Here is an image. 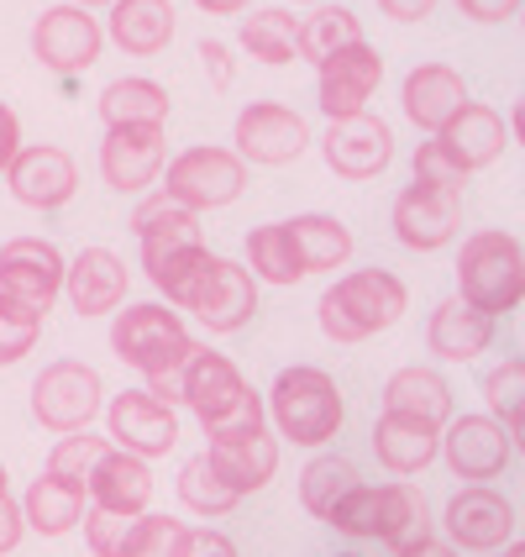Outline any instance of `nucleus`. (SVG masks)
Wrapping results in <instances>:
<instances>
[{
  "label": "nucleus",
  "mask_w": 525,
  "mask_h": 557,
  "mask_svg": "<svg viewBox=\"0 0 525 557\" xmlns=\"http://www.w3.org/2000/svg\"><path fill=\"white\" fill-rule=\"evenodd\" d=\"M179 405L200 416L205 436L248 432V426H268V410L252 395V384L237 373V363L216 352V347H189L185 369H179Z\"/></svg>",
  "instance_id": "1"
},
{
  "label": "nucleus",
  "mask_w": 525,
  "mask_h": 557,
  "mask_svg": "<svg viewBox=\"0 0 525 557\" xmlns=\"http://www.w3.org/2000/svg\"><path fill=\"white\" fill-rule=\"evenodd\" d=\"M315 315H321V332L332 342H341V347L368 342L404 315V284L389 269H358V274L337 278L321 295Z\"/></svg>",
  "instance_id": "2"
},
{
  "label": "nucleus",
  "mask_w": 525,
  "mask_h": 557,
  "mask_svg": "<svg viewBox=\"0 0 525 557\" xmlns=\"http://www.w3.org/2000/svg\"><path fill=\"white\" fill-rule=\"evenodd\" d=\"M263 410L274 416L278 436L295 442V447H326V442L341 432L337 379L321 373V369H310V363H289V369L278 373Z\"/></svg>",
  "instance_id": "3"
},
{
  "label": "nucleus",
  "mask_w": 525,
  "mask_h": 557,
  "mask_svg": "<svg viewBox=\"0 0 525 557\" xmlns=\"http://www.w3.org/2000/svg\"><path fill=\"white\" fill-rule=\"evenodd\" d=\"M458 295L484 315H504L525 300V252L510 232H478L458 252Z\"/></svg>",
  "instance_id": "4"
},
{
  "label": "nucleus",
  "mask_w": 525,
  "mask_h": 557,
  "mask_svg": "<svg viewBox=\"0 0 525 557\" xmlns=\"http://www.w3.org/2000/svg\"><path fill=\"white\" fill-rule=\"evenodd\" d=\"M111 347H116V358L132 363V369L142 373V379H163V373H179L189 358V326L174 315V306H126L116 315V326H111Z\"/></svg>",
  "instance_id": "5"
},
{
  "label": "nucleus",
  "mask_w": 525,
  "mask_h": 557,
  "mask_svg": "<svg viewBox=\"0 0 525 557\" xmlns=\"http://www.w3.org/2000/svg\"><path fill=\"white\" fill-rule=\"evenodd\" d=\"M248 189V163L226 148H189L163 169V195L185 211H221Z\"/></svg>",
  "instance_id": "6"
},
{
  "label": "nucleus",
  "mask_w": 525,
  "mask_h": 557,
  "mask_svg": "<svg viewBox=\"0 0 525 557\" xmlns=\"http://www.w3.org/2000/svg\"><path fill=\"white\" fill-rule=\"evenodd\" d=\"M63 289V258L42 237H11L0 248V306L16 315H48Z\"/></svg>",
  "instance_id": "7"
},
{
  "label": "nucleus",
  "mask_w": 525,
  "mask_h": 557,
  "mask_svg": "<svg viewBox=\"0 0 525 557\" xmlns=\"http://www.w3.org/2000/svg\"><path fill=\"white\" fill-rule=\"evenodd\" d=\"M95 410H100V373L90 363L63 358V363H48L37 373V384H32V421L37 426H48L59 436L85 432L95 421Z\"/></svg>",
  "instance_id": "8"
},
{
  "label": "nucleus",
  "mask_w": 525,
  "mask_h": 557,
  "mask_svg": "<svg viewBox=\"0 0 525 557\" xmlns=\"http://www.w3.org/2000/svg\"><path fill=\"white\" fill-rule=\"evenodd\" d=\"M100 42H105V27L95 22L85 5H48L42 16H37V27H32V53L42 69H53V74H79V69H90L100 59Z\"/></svg>",
  "instance_id": "9"
},
{
  "label": "nucleus",
  "mask_w": 525,
  "mask_h": 557,
  "mask_svg": "<svg viewBox=\"0 0 525 557\" xmlns=\"http://www.w3.org/2000/svg\"><path fill=\"white\" fill-rule=\"evenodd\" d=\"M105 421H111L116 447L132 453V458H148V463L179 442V416H174L168 400H158L153 389H122L105 405Z\"/></svg>",
  "instance_id": "10"
},
{
  "label": "nucleus",
  "mask_w": 525,
  "mask_h": 557,
  "mask_svg": "<svg viewBox=\"0 0 525 557\" xmlns=\"http://www.w3.org/2000/svg\"><path fill=\"white\" fill-rule=\"evenodd\" d=\"M510 453H515V442L504 432V421H495V416H458L447 426V436H441V458H447V468L463 484L499 479L504 463H510Z\"/></svg>",
  "instance_id": "11"
},
{
  "label": "nucleus",
  "mask_w": 525,
  "mask_h": 557,
  "mask_svg": "<svg viewBox=\"0 0 525 557\" xmlns=\"http://www.w3.org/2000/svg\"><path fill=\"white\" fill-rule=\"evenodd\" d=\"M163 126H105L100 143V180L116 195H137L163 174Z\"/></svg>",
  "instance_id": "12"
},
{
  "label": "nucleus",
  "mask_w": 525,
  "mask_h": 557,
  "mask_svg": "<svg viewBox=\"0 0 525 557\" xmlns=\"http://www.w3.org/2000/svg\"><path fill=\"white\" fill-rule=\"evenodd\" d=\"M305 143H310L305 122L289 106H278V100H252L248 111L237 116V153H242V163L284 169V163H295L305 153Z\"/></svg>",
  "instance_id": "13"
},
{
  "label": "nucleus",
  "mask_w": 525,
  "mask_h": 557,
  "mask_svg": "<svg viewBox=\"0 0 525 557\" xmlns=\"http://www.w3.org/2000/svg\"><path fill=\"white\" fill-rule=\"evenodd\" d=\"M5 185L11 195L32 206V211H59L74 200V189H79V169H74V158L53 148V143H37V148H22V153L11 158V169H5Z\"/></svg>",
  "instance_id": "14"
},
{
  "label": "nucleus",
  "mask_w": 525,
  "mask_h": 557,
  "mask_svg": "<svg viewBox=\"0 0 525 557\" xmlns=\"http://www.w3.org/2000/svg\"><path fill=\"white\" fill-rule=\"evenodd\" d=\"M389 158H395V132L373 111L341 116L326 132V169L341 174V180H373V174L389 169Z\"/></svg>",
  "instance_id": "15"
},
{
  "label": "nucleus",
  "mask_w": 525,
  "mask_h": 557,
  "mask_svg": "<svg viewBox=\"0 0 525 557\" xmlns=\"http://www.w3.org/2000/svg\"><path fill=\"white\" fill-rule=\"evenodd\" d=\"M458 195H447V189H432V185H410L400 189V200H395V237H400L404 248L415 252H436L447 248L452 237H458Z\"/></svg>",
  "instance_id": "16"
},
{
  "label": "nucleus",
  "mask_w": 525,
  "mask_h": 557,
  "mask_svg": "<svg viewBox=\"0 0 525 557\" xmlns=\"http://www.w3.org/2000/svg\"><path fill=\"white\" fill-rule=\"evenodd\" d=\"M447 531H452V547L467 553H499L515 531V510L510 499L484 490V484H467L447 499Z\"/></svg>",
  "instance_id": "17"
},
{
  "label": "nucleus",
  "mask_w": 525,
  "mask_h": 557,
  "mask_svg": "<svg viewBox=\"0 0 525 557\" xmlns=\"http://www.w3.org/2000/svg\"><path fill=\"white\" fill-rule=\"evenodd\" d=\"M378 79H384V59H378V48L368 42H352V48H341L337 59L321 63V111L341 122V116H358L363 106H368V95L378 90Z\"/></svg>",
  "instance_id": "18"
},
{
  "label": "nucleus",
  "mask_w": 525,
  "mask_h": 557,
  "mask_svg": "<svg viewBox=\"0 0 525 557\" xmlns=\"http://www.w3.org/2000/svg\"><path fill=\"white\" fill-rule=\"evenodd\" d=\"M189 310H195V321L211 326V332H242L252 315H258V278H252V269H242V263L216 258L211 284L200 289V300Z\"/></svg>",
  "instance_id": "19"
},
{
  "label": "nucleus",
  "mask_w": 525,
  "mask_h": 557,
  "mask_svg": "<svg viewBox=\"0 0 525 557\" xmlns=\"http://www.w3.org/2000/svg\"><path fill=\"white\" fill-rule=\"evenodd\" d=\"M132 232H137V248H142V269H158L163 258H174L179 248L205 243L200 216H195V211H185V206H174L168 195L142 200V206L132 211Z\"/></svg>",
  "instance_id": "20"
},
{
  "label": "nucleus",
  "mask_w": 525,
  "mask_h": 557,
  "mask_svg": "<svg viewBox=\"0 0 525 557\" xmlns=\"http://www.w3.org/2000/svg\"><path fill=\"white\" fill-rule=\"evenodd\" d=\"M211 463L221 468V479L237 490V495H252L274 479L278 468V447L268 426H248V432H226V436H211Z\"/></svg>",
  "instance_id": "21"
},
{
  "label": "nucleus",
  "mask_w": 525,
  "mask_h": 557,
  "mask_svg": "<svg viewBox=\"0 0 525 557\" xmlns=\"http://www.w3.org/2000/svg\"><path fill=\"white\" fill-rule=\"evenodd\" d=\"M126 263L111 248H85L74 269H63V289L79 315H111L126 300Z\"/></svg>",
  "instance_id": "22"
},
{
  "label": "nucleus",
  "mask_w": 525,
  "mask_h": 557,
  "mask_svg": "<svg viewBox=\"0 0 525 557\" xmlns=\"http://www.w3.org/2000/svg\"><path fill=\"white\" fill-rule=\"evenodd\" d=\"M504 137H510L504 116H499L495 106H478V100H467L463 111L436 132V143L458 158L467 174H473V169H489V163L504 153Z\"/></svg>",
  "instance_id": "23"
},
{
  "label": "nucleus",
  "mask_w": 525,
  "mask_h": 557,
  "mask_svg": "<svg viewBox=\"0 0 525 557\" xmlns=\"http://www.w3.org/2000/svg\"><path fill=\"white\" fill-rule=\"evenodd\" d=\"M489 342H495V315H484L478 306H467L463 295H452V300H441V306L432 310L426 347H432L436 358L467 363V358H478Z\"/></svg>",
  "instance_id": "24"
},
{
  "label": "nucleus",
  "mask_w": 525,
  "mask_h": 557,
  "mask_svg": "<svg viewBox=\"0 0 525 557\" xmlns=\"http://www.w3.org/2000/svg\"><path fill=\"white\" fill-rule=\"evenodd\" d=\"M467 106V85L458 69L447 63H421L410 79H404V116L426 132H441L458 111Z\"/></svg>",
  "instance_id": "25"
},
{
  "label": "nucleus",
  "mask_w": 525,
  "mask_h": 557,
  "mask_svg": "<svg viewBox=\"0 0 525 557\" xmlns=\"http://www.w3.org/2000/svg\"><path fill=\"white\" fill-rule=\"evenodd\" d=\"M90 499L100 510H116L126 521H137L142 510H148V499H153V473H148V458H132L122 447H111L100 468H95L90 479Z\"/></svg>",
  "instance_id": "26"
},
{
  "label": "nucleus",
  "mask_w": 525,
  "mask_h": 557,
  "mask_svg": "<svg viewBox=\"0 0 525 557\" xmlns=\"http://www.w3.org/2000/svg\"><path fill=\"white\" fill-rule=\"evenodd\" d=\"M373 447H378V463L384 468L421 473V468H432V458L441 453V426L415 421V416H400V410H384L378 426H373Z\"/></svg>",
  "instance_id": "27"
},
{
  "label": "nucleus",
  "mask_w": 525,
  "mask_h": 557,
  "mask_svg": "<svg viewBox=\"0 0 525 557\" xmlns=\"http://www.w3.org/2000/svg\"><path fill=\"white\" fill-rule=\"evenodd\" d=\"M111 37H116V48L132 53V59H153L163 53L168 42H174V5L168 0H116L111 5Z\"/></svg>",
  "instance_id": "28"
},
{
  "label": "nucleus",
  "mask_w": 525,
  "mask_h": 557,
  "mask_svg": "<svg viewBox=\"0 0 525 557\" xmlns=\"http://www.w3.org/2000/svg\"><path fill=\"white\" fill-rule=\"evenodd\" d=\"M384 410H400V416L441 426L452 416V389H447V379L436 369H400L384 384Z\"/></svg>",
  "instance_id": "29"
},
{
  "label": "nucleus",
  "mask_w": 525,
  "mask_h": 557,
  "mask_svg": "<svg viewBox=\"0 0 525 557\" xmlns=\"http://www.w3.org/2000/svg\"><path fill=\"white\" fill-rule=\"evenodd\" d=\"M85 490H74V484H59V479H32V490L22 495V516H27V527L37 536H63V531H74L85 521Z\"/></svg>",
  "instance_id": "30"
},
{
  "label": "nucleus",
  "mask_w": 525,
  "mask_h": 557,
  "mask_svg": "<svg viewBox=\"0 0 525 557\" xmlns=\"http://www.w3.org/2000/svg\"><path fill=\"white\" fill-rule=\"evenodd\" d=\"M100 116L105 126H163L168 122V90L153 79H116L100 90Z\"/></svg>",
  "instance_id": "31"
},
{
  "label": "nucleus",
  "mask_w": 525,
  "mask_h": 557,
  "mask_svg": "<svg viewBox=\"0 0 525 557\" xmlns=\"http://www.w3.org/2000/svg\"><path fill=\"white\" fill-rule=\"evenodd\" d=\"M289 237H295V252H300L305 274H326V269H341L352 258V237H347V226L337 216L305 211V216L289 221Z\"/></svg>",
  "instance_id": "32"
},
{
  "label": "nucleus",
  "mask_w": 525,
  "mask_h": 557,
  "mask_svg": "<svg viewBox=\"0 0 525 557\" xmlns=\"http://www.w3.org/2000/svg\"><path fill=\"white\" fill-rule=\"evenodd\" d=\"M211 269H216V252L205 243H195V248H179L174 258H163L158 269H148V278H153L158 295L174 310H189L200 300V289L211 284Z\"/></svg>",
  "instance_id": "33"
},
{
  "label": "nucleus",
  "mask_w": 525,
  "mask_h": 557,
  "mask_svg": "<svg viewBox=\"0 0 525 557\" xmlns=\"http://www.w3.org/2000/svg\"><path fill=\"white\" fill-rule=\"evenodd\" d=\"M242 53L268 63V69H284L289 59H300V22L284 5L252 11L248 22H242Z\"/></svg>",
  "instance_id": "34"
},
{
  "label": "nucleus",
  "mask_w": 525,
  "mask_h": 557,
  "mask_svg": "<svg viewBox=\"0 0 525 557\" xmlns=\"http://www.w3.org/2000/svg\"><path fill=\"white\" fill-rule=\"evenodd\" d=\"M358 484H363V479H358V468L347 463L341 453H321V458H310L305 473H300V505H305L315 521H326V516H332V510H337Z\"/></svg>",
  "instance_id": "35"
},
{
  "label": "nucleus",
  "mask_w": 525,
  "mask_h": 557,
  "mask_svg": "<svg viewBox=\"0 0 525 557\" xmlns=\"http://www.w3.org/2000/svg\"><path fill=\"white\" fill-rule=\"evenodd\" d=\"M248 269H252V278H268V284H300V278H305V263H300L295 237H289V221L252 226L248 232Z\"/></svg>",
  "instance_id": "36"
},
{
  "label": "nucleus",
  "mask_w": 525,
  "mask_h": 557,
  "mask_svg": "<svg viewBox=\"0 0 525 557\" xmlns=\"http://www.w3.org/2000/svg\"><path fill=\"white\" fill-rule=\"evenodd\" d=\"M373 536L389 542L395 553L415 547L426 536V505H421V495L404 490V484H378V531Z\"/></svg>",
  "instance_id": "37"
},
{
  "label": "nucleus",
  "mask_w": 525,
  "mask_h": 557,
  "mask_svg": "<svg viewBox=\"0 0 525 557\" xmlns=\"http://www.w3.org/2000/svg\"><path fill=\"white\" fill-rule=\"evenodd\" d=\"M352 42H363V32H358V16L347 5H315L305 22H300V53L315 69L326 59H337L341 48H352Z\"/></svg>",
  "instance_id": "38"
},
{
  "label": "nucleus",
  "mask_w": 525,
  "mask_h": 557,
  "mask_svg": "<svg viewBox=\"0 0 525 557\" xmlns=\"http://www.w3.org/2000/svg\"><path fill=\"white\" fill-rule=\"evenodd\" d=\"M179 499H185L195 516H226L237 510V490L221 479V468L211 463V453H195L185 468H179Z\"/></svg>",
  "instance_id": "39"
},
{
  "label": "nucleus",
  "mask_w": 525,
  "mask_h": 557,
  "mask_svg": "<svg viewBox=\"0 0 525 557\" xmlns=\"http://www.w3.org/2000/svg\"><path fill=\"white\" fill-rule=\"evenodd\" d=\"M111 453V442L95 432H68L59 436V447H53V458H48V479H59V484H74V490H85L90 495V479L100 458Z\"/></svg>",
  "instance_id": "40"
},
{
  "label": "nucleus",
  "mask_w": 525,
  "mask_h": 557,
  "mask_svg": "<svg viewBox=\"0 0 525 557\" xmlns=\"http://www.w3.org/2000/svg\"><path fill=\"white\" fill-rule=\"evenodd\" d=\"M189 542H195V531L179 516H148L142 510L126 531L122 557H189Z\"/></svg>",
  "instance_id": "41"
},
{
  "label": "nucleus",
  "mask_w": 525,
  "mask_h": 557,
  "mask_svg": "<svg viewBox=\"0 0 525 557\" xmlns=\"http://www.w3.org/2000/svg\"><path fill=\"white\" fill-rule=\"evenodd\" d=\"M415 185H432V189H447V195H463L467 169L432 137V143H421V148H415Z\"/></svg>",
  "instance_id": "42"
},
{
  "label": "nucleus",
  "mask_w": 525,
  "mask_h": 557,
  "mask_svg": "<svg viewBox=\"0 0 525 557\" xmlns=\"http://www.w3.org/2000/svg\"><path fill=\"white\" fill-rule=\"evenodd\" d=\"M326 527H337L341 536H373V531H378V484H358V490L326 516Z\"/></svg>",
  "instance_id": "43"
},
{
  "label": "nucleus",
  "mask_w": 525,
  "mask_h": 557,
  "mask_svg": "<svg viewBox=\"0 0 525 557\" xmlns=\"http://www.w3.org/2000/svg\"><path fill=\"white\" fill-rule=\"evenodd\" d=\"M484 400H489V416L495 421H510L525 405V363H499L484 384Z\"/></svg>",
  "instance_id": "44"
},
{
  "label": "nucleus",
  "mask_w": 525,
  "mask_h": 557,
  "mask_svg": "<svg viewBox=\"0 0 525 557\" xmlns=\"http://www.w3.org/2000/svg\"><path fill=\"white\" fill-rule=\"evenodd\" d=\"M42 337V321L37 315H16V310L0 306V369H11V363H22L32 347Z\"/></svg>",
  "instance_id": "45"
},
{
  "label": "nucleus",
  "mask_w": 525,
  "mask_h": 557,
  "mask_svg": "<svg viewBox=\"0 0 525 557\" xmlns=\"http://www.w3.org/2000/svg\"><path fill=\"white\" fill-rule=\"evenodd\" d=\"M126 531H132V521L126 516H116V510H85V542H90L95 557H122L126 547Z\"/></svg>",
  "instance_id": "46"
},
{
  "label": "nucleus",
  "mask_w": 525,
  "mask_h": 557,
  "mask_svg": "<svg viewBox=\"0 0 525 557\" xmlns=\"http://www.w3.org/2000/svg\"><path fill=\"white\" fill-rule=\"evenodd\" d=\"M200 63H205V74H211V85H216V90H232L237 59H232V48H226V42L205 37V42H200Z\"/></svg>",
  "instance_id": "47"
},
{
  "label": "nucleus",
  "mask_w": 525,
  "mask_h": 557,
  "mask_svg": "<svg viewBox=\"0 0 525 557\" xmlns=\"http://www.w3.org/2000/svg\"><path fill=\"white\" fill-rule=\"evenodd\" d=\"M27 536V516H22V499H11L0 490V557L11 553L16 542Z\"/></svg>",
  "instance_id": "48"
},
{
  "label": "nucleus",
  "mask_w": 525,
  "mask_h": 557,
  "mask_svg": "<svg viewBox=\"0 0 525 557\" xmlns=\"http://www.w3.org/2000/svg\"><path fill=\"white\" fill-rule=\"evenodd\" d=\"M458 11H463L467 22L495 27V22H510V16L521 11V0H458Z\"/></svg>",
  "instance_id": "49"
},
{
  "label": "nucleus",
  "mask_w": 525,
  "mask_h": 557,
  "mask_svg": "<svg viewBox=\"0 0 525 557\" xmlns=\"http://www.w3.org/2000/svg\"><path fill=\"white\" fill-rule=\"evenodd\" d=\"M22 153V126H16V111L0 100V174L11 169V158Z\"/></svg>",
  "instance_id": "50"
},
{
  "label": "nucleus",
  "mask_w": 525,
  "mask_h": 557,
  "mask_svg": "<svg viewBox=\"0 0 525 557\" xmlns=\"http://www.w3.org/2000/svg\"><path fill=\"white\" fill-rule=\"evenodd\" d=\"M378 11H384L389 22H426L436 11V0H378Z\"/></svg>",
  "instance_id": "51"
},
{
  "label": "nucleus",
  "mask_w": 525,
  "mask_h": 557,
  "mask_svg": "<svg viewBox=\"0 0 525 557\" xmlns=\"http://www.w3.org/2000/svg\"><path fill=\"white\" fill-rule=\"evenodd\" d=\"M189 557H237V547L221 536V531H195V542H189Z\"/></svg>",
  "instance_id": "52"
},
{
  "label": "nucleus",
  "mask_w": 525,
  "mask_h": 557,
  "mask_svg": "<svg viewBox=\"0 0 525 557\" xmlns=\"http://www.w3.org/2000/svg\"><path fill=\"white\" fill-rule=\"evenodd\" d=\"M400 557H458V547H452V542H436V536H421V542L404 547Z\"/></svg>",
  "instance_id": "53"
},
{
  "label": "nucleus",
  "mask_w": 525,
  "mask_h": 557,
  "mask_svg": "<svg viewBox=\"0 0 525 557\" xmlns=\"http://www.w3.org/2000/svg\"><path fill=\"white\" fill-rule=\"evenodd\" d=\"M200 11H211V16H237L242 5H252V0H195Z\"/></svg>",
  "instance_id": "54"
},
{
  "label": "nucleus",
  "mask_w": 525,
  "mask_h": 557,
  "mask_svg": "<svg viewBox=\"0 0 525 557\" xmlns=\"http://www.w3.org/2000/svg\"><path fill=\"white\" fill-rule=\"evenodd\" d=\"M510 442H515V447L525 453V405L515 410V416H510Z\"/></svg>",
  "instance_id": "55"
},
{
  "label": "nucleus",
  "mask_w": 525,
  "mask_h": 557,
  "mask_svg": "<svg viewBox=\"0 0 525 557\" xmlns=\"http://www.w3.org/2000/svg\"><path fill=\"white\" fill-rule=\"evenodd\" d=\"M515 137L525 143V95H521V106H515Z\"/></svg>",
  "instance_id": "56"
},
{
  "label": "nucleus",
  "mask_w": 525,
  "mask_h": 557,
  "mask_svg": "<svg viewBox=\"0 0 525 557\" xmlns=\"http://www.w3.org/2000/svg\"><path fill=\"white\" fill-rule=\"evenodd\" d=\"M68 5H85L90 11V5H116V0H68Z\"/></svg>",
  "instance_id": "57"
},
{
  "label": "nucleus",
  "mask_w": 525,
  "mask_h": 557,
  "mask_svg": "<svg viewBox=\"0 0 525 557\" xmlns=\"http://www.w3.org/2000/svg\"><path fill=\"white\" fill-rule=\"evenodd\" d=\"M504 557H525V542H515V547H510V553H504Z\"/></svg>",
  "instance_id": "58"
},
{
  "label": "nucleus",
  "mask_w": 525,
  "mask_h": 557,
  "mask_svg": "<svg viewBox=\"0 0 525 557\" xmlns=\"http://www.w3.org/2000/svg\"><path fill=\"white\" fill-rule=\"evenodd\" d=\"M0 490H5V463H0Z\"/></svg>",
  "instance_id": "59"
},
{
  "label": "nucleus",
  "mask_w": 525,
  "mask_h": 557,
  "mask_svg": "<svg viewBox=\"0 0 525 557\" xmlns=\"http://www.w3.org/2000/svg\"><path fill=\"white\" fill-rule=\"evenodd\" d=\"M337 557H352V553H337Z\"/></svg>",
  "instance_id": "60"
},
{
  "label": "nucleus",
  "mask_w": 525,
  "mask_h": 557,
  "mask_svg": "<svg viewBox=\"0 0 525 557\" xmlns=\"http://www.w3.org/2000/svg\"><path fill=\"white\" fill-rule=\"evenodd\" d=\"M489 557H495V553H489Z\"/></svg>",
  "instance_id": "61"
},
{
  "label": "nucleus",
  "mask_w": 525,
  "mask_h": 557,
  "mask_svg": "<svg viewBox=\"0 0 525 557\" xmlns=\"http://www.w3.org/2000/svg\"><path fill=\"white\" fill-rule=\"evenodd\" d=\"M305 5H310V0H305Z\"/></svg>",
  "instance_id": "62"
},
{
  "label": "nucleus",
  "mask_w": 525,
  "mask_h": 557,
  "mask_svg": "<svg viewBox=\"0 0 525 557\" xmlns=\"http://www.w3.org/2000/svg\"><path fill=\"white\" fill-rule=\"evenodd\" d=\"M521 5H525V0H521Z\"/></svg>",
  "instance_id": "63"
}]
</instances>
